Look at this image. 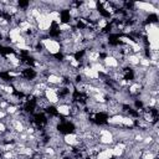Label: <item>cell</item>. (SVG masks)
<instances>
[{
  "mask_svg": "<svg viewBox=\"0 0 159 159\" xmlns=\"http://www.w3.org/2000/svg\"><path fill=\"white\" fill-rule=\"evenodd\" d=\"M41 43L43 45L45 50L50 53V55H56L61 51V43L57 42L56 40H52V39H42L41 40Z\"/></svg>",
  "mask_w": 159,
  "mask_h": 159,
  "instance_id": "cell-1",
  "label": "cell"
},
{
  "mask_svg": "<svg viewBox=\"0 0 159 159\" xmlns=\"http://www.w3.org/2000/svg\"><path fill=\"white\" fill-rule=\"evenodd\" d=\"M51 25H52V21L48 19L47 14H43V12H42V14L36 19V26H37V29L40 30V32H47L48 29L51 27Z\"/></svg>",
  "mask_w": 159,
  "mask_h": 159,
  "instance_id": "cell-2",
  "label": "cell"
},
{
  "mask_svg": "<svg viewBox=\"0 0 159 159\" xmlns=\"http://www.w3.org/2000/svg\"><path fill=\"white\" fill-rule=\"evenodd\" d=\"M114 142V137L113 133L108 129H99V143L103 145H108L112 144Z\"/></svg>",
  "mask_w": 159,
  "mask_h": 159,
  "instance_id": "cell-3",
  "label": "cell"
},
{
  "mask_svg": "<svg viewBox=\"0 0 159 159\" xmlns=\"http://www.w3.org/2000/svg\"><path fill=\"white\" fill-rule=\"evenodd\" d=\"M45 96H46V99H47L50 103H57L58 99H60L57 88H50V87H47V88L45 89Z\"/></svg>",
  "mask_w": 159,
  "mask_h": 159,
  "instance_id": "cell-4",
  "label": "cell"
},
{
  "mask_svg": "<svg viewBox=\"0 0 159 159\" xmlns=\"http://www.w3.org/2000/svg\"><path fill=\"white\" fill-rule=\"evenodd\" d=\"M78 142H80V139H78V137H77L76 133H68V134H66L63 137V143L67 144V145H70V147L71 145H77Z\"/></svg>",
  "mask_w": 159,
  "mask_h": 159,
  "instance_id": "cell-5",
  "label": "cell"
},
{
  "mask_svg": "<svg viewBox=\"0 0 159 159\" xmlns=\"http://www.w3.org/2000/svg\"><path fill=\"white\" fill-rule=\"evenodd\" d=\"M113 158V154H112V148L108 147V148H103L101 152L97 153V157L96 159H112Z\"/></svg>",
  "mask_w": 159,
  "mask_h": 159,
  "instance_id": "cell-6",
  "label": "cell"
},
{
  "mask_svg": "<svg viewBox=\"0 0 159 159\" xmlns=\"http://www.w3.org/2000/svg\"><path fill=\"white\" fill-rule=\"evenodd\" d=\"M103 62H104V66L106 67H109V68H117L118 65H119L118 60L116 57H113V56H107Z\"/></svg>",
  "mask_w": 159,
  "mask_h": 159,
  "instance_id": "cell-7",
  "label": "cell"
},
{
  "mask_svg": "<svg viewBox=\"0 0 159 159\" xmlns=\"http://www.w3.org/2000/svg\"><path fill=\"white\" fill-rule=\"evenodd\" d=\"M83 75H84L87 78H89V80H98V78H99V73H98L97 71H94L93 68H91V67H84Z\"/></svg>",
  "mask_w": 159,
  "mask_h": 159,
  "instance_id": "cell-8",
  "label": "cell"
},
{
  "mask_svg": "<svg viewBox=\"0 0 159 159\" xmlns=\"http://www.w3.org/2000/svg\"><path fill=\"white\" fill-rule=\"evenodd\" d=\"M47 16H48V19L51 20V21H53V22H56V24H61V15H60V12L57 11V10H52V11H50L48 14H47Z\"/></svg>",
  "mask_w": 159,
  "mask_h": 159,
  "instance_id": "cell-9",
  "label": "cell"
},
{
  "mask_svg": "<svg viewBox=\"0 0 159 159\" xmlns=\"http://www.w3.org/2000/svg\"><path fill=\"white\" fill-rule=\"evenodd\" d=\"M57 112L62 116H68L71 113V107L67 104V103H62V104H58L57 106Z\"/></svg>",
  "mask_w": 159,
  "mask_h": 159,
  "instance_id": "cell-10",
  "label": "cell"
},
{
  "mask_svg": "<svg viewBox=\"0 0 159 159\" xmlns=\"http://www.w3.org/2000/svg\"><path fill=\"white\" fill-rule=\"evenodd\" d=\"M46 81H47L50 84H58V83L62 82V78L58 77L56 73H51V75L47 76V80H46Z\"/></svg>",
  "mask_w": 159,
  "mask_h": 159,
  "instance_id": "cell-11",
  "label": "cell"
},
{
  "mask_svg": "<svg viewBox=\"0 0 159 159\" xmlns=\"http://www.w3.org/2000/svg\"><path fill=\"white\" fill-rule=\"evenodd\" d=\"M122 125H124V127H133V125H134V120H133L130 117H124V116H123Z\"/></svg>",
  "mask_w": 159,
  "mask_h": 159,
  "instance_id": "cell-12",
  "label": "cell"
},
{
  "mask_svg": "<svg viewBox=\"0 0 159 159\" xmlns=\"http://www.w3.org/2000/svg\"><path fill=\"white\" fill-rule=\"evenodd\" d=\"M16 112H17L16 106H7V108H6V113H9V114H15Z\"/></svg>",
  "mask_w": 159,
  "mask_h": 159,
  "instance_id": "cell-13",
  "label": "cell"
},
{
  "mask_svg": "<svg viewBox=\"0 0 159 159\" xmlns=\"http://www.w3.org/2000/svg\"><path fill=\"white\" fill-rule=\"evenodd\" d=\"M6 132V124L4 122H0V133H5Z\"/></svg>",
  "mask_w": 159,
  "mask_h": 159,
  "instance_id": "cell-14",
  "label": "cell"
},
{
  "mask_svg": "<svg viewBox=\"0 0 159 159\" xmlns=\"http://www.w3.org/2000/svg\"><path fill=\"white\" fill-rule=\"evenodd\" d=\"M5 117H6V112H2V111H0V118H2V119H4Z\"/></svg>",
  "mask_w": 159,
  "mask_h": 159,
  "instance_id": "cell-15",
  "label": "cell"
}]
</instances>
